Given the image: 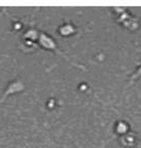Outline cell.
<instances>
[{
  "label": "cell",
  "instance_id": "6da1fadb",
  "mask_svg": "<svg viewBox=\"0 0 141 148\" xmlns=\"http://www.w3.org/2000/svg\"><path fill=\"white\" fill-rule=\"evenodd\" d=\"M141 78V65L137 68V70L132 74V76L130 78V83H133V81L137 80V79Z\"/></svg>",
  "mask_w": 141,
  "mask_h": 148
}]
</instances>
